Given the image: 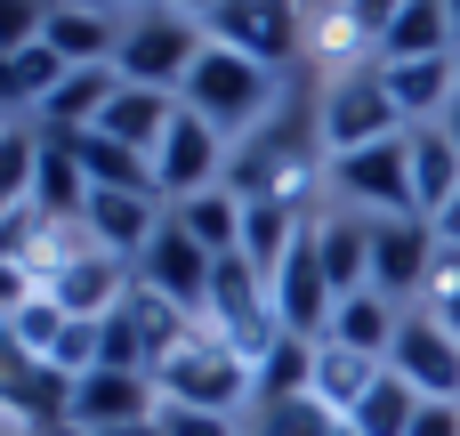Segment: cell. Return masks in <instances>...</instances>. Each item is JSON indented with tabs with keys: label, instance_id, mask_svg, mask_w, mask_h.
<instances>
[{
	"label": "cell",
	"instance_id": "obj_35",
	"mask_svg": "<svg viewBox=\"0 0 460 436\" xmlns=\"http://www.w3.org/2000/svg\"><path fill=\"white\" fill-rule=\"evenodd\" d=\"M32 291H40V283H32V267H16V259H0V332L16 324V307H24Z\"/></svg>",
	"mask_w": 460,
	"mask_h": 436
},
{
	"label": "cell",
	"instance_id": "obj_13",
	"mask_svg": "<svg viewBox=\"0 0 460 436\" xmlns=\"http://www.w3.org/2000/svg\"><path fill=\"white\" fill-rule=\"evenodd\" d=\"M154 186H162V202H186V194H210L218 186V129L202 113L178 105L170 138L154 146Z\"/></svg>",
	"mask_w": 460,
	"mask_h": 436
},
{
	"label": "cell",
	"instance_id": "obj_7",
	"mask_svg": "<svg viewBox=\"0 0 460 436\" xmlns=\"http://www.w3.org/2000/svg\"><path fill=\"white\" fill-rule=\"evenodd\" d=\"M267 291H275V324H283L291 340H323V332H332V316H340V291H332V275H323L315 227H299V243L283 251V267L267 275Z\"/></svg>",
	"mask_w": 460,
	"mask_h": 436
},
{
	"label": "cell",
	"instance_id": "obj_32",
	"mask_svg": "<svg viewBox=\"0 0 460 436\" xmlns=\"http://www.w3.org/2000/svg\"><path fill=\"white\" fill-rule=\"evenodd\" d=\"M97 364H105V372H154V348H146V332H137L129 299L97 324Z\"/></svg>",
	"mask_w": 460,
	"mask_h": 436
},
{
	"label": "cell",
	"instance_id": "obj_27",
	"mask_svg": "<svg viewBox=\"0 0 460 436\" xmlns=\"http://www.w3.org/2000/svg\"><path fill=\"white\" fill-rule=\"evenodd\" d=\"M380 372H388V364H372V356H356V348H332V340H323V348H315V405H332V413L348 421V413L372 396V380H380Z\"/></svg>",
	"mask_w": 460,
	"mask_h": 436
},
{
	"label": "cell",
	"instance_id": "obj_3",
	"mask_svg": "<svg viewBox=\"0 0 460 436\" xmlns=\"http://www.w3.org/2000/svg\"><path fill=\"white\" fill-rule=\"evenodd\" d=\"M202 49H210V40H202V24L154 0L146 16H129V24H121L113 73H121V81H137V89H170V81H186V73H194V57H202Z\"/></svg>",
	"mask_w": 460,
	"mask_h": 436
},
{
	"label": "cell",
	"instance_id": "obj_39",
	"mask_svg": "<svg viewBox=\"0 0 460 436\" xmlns=\"http://www.w3.org/2000/svg\"><path fill=\"white\" fill-rule=\"evenodd\" d=\"M162 8H178V16H210L218 0H162Z\"/></svg>",
	"mask_w": 460,
	"mask_h": 436
},
{
	"label": "cell",
	"instance_id": "obj_12",
	"mask_svg": "<svg viewBox=\"0 0 460 436\" xmlns=\"http://www.w3.org/2000/svg\"><path fill=\"white\" fill-rule=\"evenodd\" d=\"M388 372L396 380H412L420 396H445L460 405V340L420 307V316H404V332H396V348H388Z\"/></svg>",
	"mask_w": 460,
	"mask_h": 436
},
{
	"label": "cell",
	"instance_id": "obj_30",
	"mask_svg": "<svg viewBox=\"0 0 460 436\" xmlns=\"http://www.w3.org/2000/svg\"><path fill=\"white\" fill-rule=\"evenodd\" d=\"M251 436H356L332 405H315V396H283V405H259L251 413Z\"/></svg>",
	"mask_w": 460,
	"mask_h": 436
},
{
	"label": "cell",
	"instance_id": "obj_37",
	"mask_svg": "<svg viewBox=\"0 0 460 436\" xmlns=\"http://www.w3.org/2000/svg\"><path fill=\"white\" fill-rule=\"evenodd\" d=\"M429 316H437V324L460 340V283H429Z\"/></svg>",
	"mask_w": 460,
	"mask_h": 436
},
{
	"label": "cell",
	"instance_id": "obj_38",
	"mask_svg": "<svg viewBox=\"0 0 460 436\" xmlns=\"http://www.w3.org/2000/svg\"><path fill=\"white\" fill-rule=\"evenodd\" d=\"M437 243H445V251H460V194L437 210Z\"/></svg>",
	"mask_w": 460,
	"mask_h": 436
},
{
	"label": "cell",
	"instance_id": "obj_44",
	"mask_svg": "<svg viewBox=\"0 0 460 436\" xmlns=\"http://www.w3.org/2000/svg\"><path fill=\"white\" fill-rule=\"evenodd\" d=\"M323 8H340V0H323Z\"/></svg>",
	"mask_w": 460,
	"mask_h": 436
},
{
	"label": "cell",
	"instance_id": "obj_2",
	"mask_svg": "<svg viewBox=\"0 0 460 436\" xmlns=\"http://www.w3.org/2000/svg\"><path fill=\"white\" fill-rule=\"evenodd\" d=\"M154 388L162 405H186V413H226L251 396V364L218 340V332H186L162 364H154Z\"/></svg>",
	"mask_w": 460,
	"mask_h": 436
},
{
	"label": "cell",
	"instance_id": "obj_17",
	"mask_svg": "<svg viewBox=\"0 0 460 436\" xmlns=\"http://www.w3.org/2000/svg\"><path fill=\"white\" fill-rule=\"evenodd\" d=\"M170 121H178V97H170V89H137V81H121L97 129H105L113 146H129V154H146V162H154V146L170 138Z\"/></svg>",
	"mask_w": 460,
	"mask_h": 436
},
{
	"label": "cell",
	"instance_id": "obj_20",
	"mask_svg": "<svg viewBox=\"0 0 460 436\" xmlns=\"http://www.w3.org/2000/svg\"><path fill=\"white\" fill-rule=\"evenodd\" d=\"M396 332H404V316H396V299H380V291H348L323 340H332V348H356V356H372V364H388V348H396Z\"/></svg>",
	"mask_w": 460,
	"mask_h": 436
},
{
	"label": "cell",
	"instance_id": "obj_34",
	"mask_svg": "<svg viewBox=\"0 0 460 436\" xmlns=\"http://www.w3.org/2000/svg\"><path fill=\"white\" fill-rule=\"evenodd\" d=\"M154 421H162V436H234L226 413H186V405H162Z\"/></svg>",
	"mask_w": 460,
	"mask_h": 436
},
{
	"label": "cell",
	"instance_id": "obj_5",
	"mask_svg": "<svg viewBox=\"0 0 460 436\" xmlns=\"http://www.w3.org/2000/svg\"><path fill=\"white\" fill-rule=\"evenodd\" d=\"M332 186L372 218H420V194H412V146L404 138H380V146H356V154H332Z\"/></svg>",
	"mask_w": 460,
	"mask_h": 436
},
{
	"label": "cell",
	"instance_id": "obj_14",
	"mask_svg": "<svg viewBox=\"0 0 460 436\" xmlns=\"http://www.w3.org/2000/svg\"><path fill=\"white\" fill-rule=\"evenodd\" d=\"M162 194H113V186H97L89 194V210H81V235L97 243V251H113L121 267H137L146 259V243H154V227H162Z\"/></svg>",
	"mask_w": 460,
	"mask_h": 436
},
{
	"label": "cell",
	"instance_id": "obj_36",
	"mask_svg": "<svg viewBox=\"0 0 460 436\" xmlns=\"http://www.w3.org/2000/svg\"><path fill=\"white\" fill-rule=\"evenodd\" d=\"M404 436H460V405L420 396V413H412V429H404Z\"/></svg>",
	"mask_w": 460,
	"mask_h": 436
},
{
	"label": "cell",
	"instance_id": "obj_6",
	"mask_svg": "<svg viewBox=\"0 0 460 436\" xmlns=\"http://www.w3.org/2000/svg\"><path fill=\"white\" fill-rule=\"evenodd\" d=\"M32 283H40V291H49L73 324H105V316L129 299V267H121L113 251H97L89 235H81V251H57Z\"/></svg>",
	"mask_w": 460,
	"mask_h": 436
},
{
	"label": "cell",
	"instance_id": "obj_25",
	"mask_svg": "<svg viewBox=\"0 0 460 436\" xmlns=\"http://www.w3.org/2000/svg\"><path fill=\"white\" fill-rule=\"evenodd\" d=\"M291 243H299V210H291V194H259V202H243V259H251L259 275H275Z\"/></svg>",
	"mask_w": 460,
	"mask_h": 436
},
{
	"label": "cell",
	"instance_id": "obj_22",
	"mask_svg": "<svg viewBox=\"0 0 460 436\" xmlns=\"http://www.w3.org/2000/svg\"><path fill=\"white\" fill-rule=\"evenodd\" d=\"M65 146H73V162L89 170V186H113V194H162V186H154V162L129 154V146H113L105 129H73Z\"/></svg>",
	"mask_w": 460,
	"mask_h": 436
},
{
	"label": "cell",
	"instance_id": "obj_15",
	"mask_svg": "<svg viewBox=\"0 0 460 436\" xmlns=\"http://www.w3.org/2000/svg\"><path fill=\"white\" fill-rule=\"evenodd\" d=\"M380 73H388V97L412 129L445 121V105L460 97V57H412V65H380Z\"/></svg>",
	"mask_w": 460,
	"mask_h": 436
},
{
	"label": "cell",
	"instance_id": "obj_41",
	"mask_svg": "<svg viewBox=\"0 0 460 436\" xmlns=\"http://www.w3.org/2000/svg\"><path fill=\"white\" fill-rule=\"evenodd\" d=\"M105 436H162V421H137V429H105Z\"/></svg>",
	"mask_w": 460,
	"mask_h": 436
},
{
	"label": "cell",
	"instance_id": "obj_19",
	"mask_svg": "<svg viewBox=\"0 0 460 436\" xmlns=\"http://www.w3.org/2000/svg\"><path fill=\"white\" fill-rule=\"evenodd\" d=\"M315 251H323V275L332 291H372V218L364 210H340V218H315Z\"/></svg>",
	"mask_w": 460,
	"mask_h": 436
},
{
	"label": "cell",
	"instance_id": "obj_21",
	"mask_svg": "<svg viewBox=\"0 0 460 436\" xmlns=\"http://www.w3.org/2000/svg\"><path fill=\"white\" fill-rule=\"evenodd\" d=\"M453 8L445 0H404V16L388 24V40H380V57L372 65H412V57H453Z\"/></svg>",
	"mask_w": 460,
	"mask_h": 436
},
{
	"label": "cell",
	"instance_id": "obj_10",
	"mask_svg": "<svg viewBox=\"0 0 460 436\" xmlns=\"http://www.w3.org/2000/svg\"><path fill=\"white\" fill-rule=\"evenodd\" d=\"M437 218H372V291L380 299H412L437 275Z\"/></svg>",
	"mask_w": 460,
	"mask_h": 436
},
{
	"label": "cell",
	"instance_id": "obj_9",
	"mask_svg": "<svg viewBox=\"0 0 460 436\" xmlns=\"http://www.w3.org/2000/svg\"><path fill=\"white\" fill-rule=\"evenodd\" d=\"M210 40L275 73V65L299 57V8L291 0H218L210 8Z\"/></svg>",
	"mask_w": 460,
	"mask_h": 436
},
{
	"label": "cell",
	"instance_id": "obj_29",
	"mask_svg": "<svg viewBox=\"0 0 460 436\" xmlns=\"http://www.w3.org/2000/svg\"><path fill=\"white\" fill-rule=\"evenodd\" d=\"M32 178H40V129L0 121V210H24L32 202Z\"/></svg>",
	"mask_w": 460,
	"mask_h": 436
},
{
	"label": "cell",
	"instance_id": "obj_31",
	"mask_svg": "<svg viewBox=\"0 0 460 436\" xmlns=\"http://www.w3.org/2000/svg\"><path fill=\"white\" fill-rule=\"evenodd\" d=\"M65 332H73V316L49 299V291H32L24 307H16V324H8V340L24 348V356H40V364H57V348H65Z\"/></svg>",
	"mask_w": 460,
	"mask_h": 436
},
{
	"label": "cell",
	"instance_id": "obj_18",
	"mask_svg": "<svg viewBox=\"0 0 460 436\" xmlns=\"http://www.w3.org/2000/svg\"><path fill=\"white\" fill-rule=\"evenodd\" d=\"M40 49H57L65 65H113L121 32H113V16H105L97 0H65V8H49V24H40Z\"/></svg>",
	"mask_w": 460,
	"mask_h": 436
},
{
	"label": "cell",
	"instance_id": "obj_1",
	"mask_svg": "<svg viewBox=\"0 0 460 436\" xmlns=\"http://www.w3.org/2000/svg\"><path fill=\"white\" fill-rule=\"evenodd\" d=\"M178 105L202 113L218 138H243V129H267L283 97H275V73H267V65H251V57H234V49L210 40V49L194 57V73L178 81Z\"/></svg>",
	"mask_w": 460,
	"mask_h": 436
},
{
	"label": "cell",
	"instance_id": "obj_8",
	"mask_svg": "<svg viewBox=\"0 0 460 436\" xmlns=\"http://www.w3.org/2000/svg\"><path fill=\"white\" fill-rule=\"evenodd\" d=\"M210 267H218V259H210V251H202V243H194V235H186V227L162 210L154 243H146V259H137L129 275H137L146 291H162L170 307H186V316H210Z\"/></svg>",
	"mask_w": 460,
	"mask_h": 436
},
{
	"label": "cell",
	"instance_id": "obj_42",
	"mask_svg": "<svg viewBox=\"0 0 460 436\" xmlns=\"http://www.w3.org/2000/svg\"><path fill=\"white\" fill-rule=\"evenodd\" d=\"M445 8H453V32H460V0H445Z\"/></svg>",
	"mask_w": 460,
	"mask_h": 436
},
{
	"label": "cell",
	"instance_id": "obj_26",
	"mask_svg": "<svg viewBox=\"0 0 460 436\" xmlns=\"http://www.w3.org/2000/svg\"><path fill=\"white\" fill-rule=\"evenodd\" d=\"M283 396H315V340H275L251 364V405H283Z\"/></svg>",
	"mask_w": 460,
	"mask_h": 436
},
{
	"label": "cell",
	"instance_id": "obj_4",
	"mask_svg": "<svg viewBox=\"0 0 460 436\" xmlns=\"http://www.w3.org/2000/svg\"><path fill=\"white\" fill-rule=\"evenodd\" d=\"M404 129H412V121L396 113L380 65H348V73L323 89V146H332V154H356V146H380V138H404Z\"/></svg>",
	"mask_w": 460,
	"mask_h": 436
},
{
	"label": "cell",
	"instance_id": "obj_23",
	"mask_svg": "<svg viewBox=\"0 0 460 436\" xmlns=\"http://www.w3.org/2000/svg\"><path fill=\"white\" fill-rule=\"evenodd\" d=\"M170 218L210 251V259H234L243 251V194L234 186H210V194H186V202H170Z\"/></svg>",
	"mask_w": 460,
	"mask_h": 436
},
{
	"label": "cell",
	"instance_id": "obj_24",
	"mask_svg": "<svg viewBox=\"0 0 460 436\" xmlns=\"http://www.w3.org/2000/svg\"><path fill=\"white\" fill-rule=\"evenodd\" d=\"M404 146H412V194H420V218H437L445 202L460 194V146L429 121V129H404Z\"/></svg>",
	"mask_w": 460,
	"mask_h": 436
},
{
	"label": "cell",
	"instance_id": "obj_28",
	"mask_svg": "<svg viewBox=\"0 0 460 436\" xmlns=\"http://www.w3.org/2000/svg\"><path fill=\"white\" fill-rule=\"evenodd\" d=\"M412 413H420V388H412V380H396V372H380V380H372V396L348 413V429H356V436H404V429H412Z\"/></svg>",
	"mask_w": 460,
	"mask_h": 436
},
{
	"label": "cell",
	"instance_id": "obj_43",
	"mask_svg": "<svg viewBox=\"0 0 460 436\" xmlns=\"http://www.w3.org/2000/svg\"><path fill=\"white\" fill-rule=\"evenodd\" d=\"M8 436H32V429H8Z\"/></svg>",
	"mask_w": 460,
	"mask_h": 436
},
{
	"label": "cell",
	"instance_id": "obj_33",
	"mask_svg": "<svg viewBox=\"0 0 460 436\" xmlns=\"http://www.w3.org/2000/svg\"><path fill=\"white\" fill-rule=\"evenodd\" d=\"M40 24H49L40 0H0V57H24L40 40Z\"/></svg>",
	"mask_w": 460,
	"mask_h": 436
},
{
	"label": "cell",
	"instance_id": "obj_11",
	"mask_svg": "<svg viewBox=\"0 0 460 436\" xmlns=\"http://www.w3.org/2000/svg\"><path fill=\"white\" fill-rule=\"evenodd\" d=\"M162 413V388H154V372H81L73 380V429L81 436H105V429H137V421H154Z\"/></svg>",
	"mask_w": 460,
	"mask_h": 436
},
{
	"label": "cell",
	"instance_id": "obj_16",
	"mask_svg": "<svg viewBox=\"0 0 460 436\" xmlns=\"http://www.w3.org/2000/svg\"><path fill=\"white\" fill-rule=\"evenodd\" d=\"M113 89H121V73H113V65H73V73L40 97V129H57V138L97 129V121H105V105H113Z\"/></svg>",
	"mask_w": 460,
	"mask_h": 436
},
{
	"label": "cell",
	"instance_id": "obj_40",
	"mask_svg": "<svg viewBox=\"0 0 460 436\" xmlns=\"http://www.w3.org/2000/svg\"><path fill=\"white\" fill-rule=\"evenodd\" d=\"M437 129H445V138H453V146H460V97H453V105H445V121H437Z\"/></svg>",
	"mask_w": 460,
	"mask_h": 436
}]
</instances>
